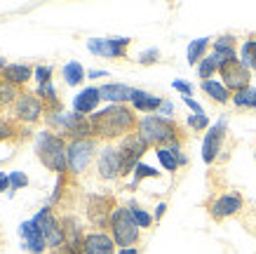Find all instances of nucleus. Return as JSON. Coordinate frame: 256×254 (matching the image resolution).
<instances>
[{
  "label": "nucleus",
  "mask_w": 256,
  "mask_h": 254,
  "mask_svg": "<svg viewBox=\"0 0 256 254\" xmlns=\"http://www.w3.org/2000/svg\"><path fill=\"white\" fill-rule=\"evenodd\" d=\"M90 120H92L96 141L116 144V141H122L124 137L136 132L141 118L136 116V111L130 104H108L106 108L92 113Z\"/></svg>",
  "instance_id": "nucleus-1"
},
{
  "label": "nucleus",
  "mask_w": 256,
  "mask_h": 254,
  "mask_svg": "<svg viewBox=\"0 0 256 254\" xmlns=\"http://www.w3.org/2000/svg\"><path fill=\"white\" fill-rule=\"evenodd\" d=\"M136 132H139L141 139L150 148L170 146V144H176V141L186 144V139H188V132L184 130L181 123L170 120V118H162V116H156V113L141 118Z\"/></svg>",
  "instance_id": "nucleus-2"
},
{
  "label": "nucleus",
  "mask_w": 256,
  "mask_h": 254,
  "mask_svg": "<svg viewBox=\"0 0 256 254\" xmlns=\"http://www.w3.org/2000/svg\"><path fill=\"white\" fill-rule=\"evenodd\" d=\"M36 153H38L40 165L50 172H54L56 177L68 174V141L54 132L40 130L36 134Z\"/></svg>",
  "instance_id": "nucleus-3"
},
{
  "label": "nucleus",
  "mask_w": 256,
  "mask_h": 254,
  "mask_svg": "<svg viewBox=\"0 0 256 254\" xmlns=\"http://www.w3.org/2000/svg\"><path fill=\"white\" fill-rule=\"evenodd\" d=\"M108 233H110V238L116 240L118 249L141 245V228L136 226V221H134V216L127 205H118V207L113 209L110 223H108Z\"/></svg>",
  "instance_id": "nucleus-4"
},
{
  "label": "nucleus",
  "mask_w": 256,
  "mask_h": 254,
  "mask_svg": "<svg viewBox=\"0 0 256 254\" xmlns=\"http://www.w3.org/2000/svg\"><path fill=\"white\" fill-rule=\"evenodd\" d=\"M99 141L96 139H73L68 141V174L82 177L99 158Z\"/></svg>",
  "instance_id": "nucleus-5"
},
{
  "label": "nucleus",
  "mask_w": 256,
  "mask_h": 254,
  "mask_svg": "<svg viewBox=\"0 0 256 254\" xmlns=\"http://www.w3.org/2000/svg\"><path fill=\"white\" fill-rule=\"evenodd\" d=\"M116 207H118V200L116 195H110V193H92V195H87L85 214H87V221L94 226V231H106L108 228L110 214H113Z\"/></svg>",
  "instance_id": "nucleus-6"
},
{
  "label": "nucleus",
  "mask_w": 256,
  "mask_h": 254,
  "mask_svg": "<svg viewBox=\"0 0 256 254\" xmlns=\"http://www.w3.org/2000/svg\"><path fill=\"white\" fill-rule=\"evenodd\" d=\"M33 221L38 223V228H40V233H42V238H45L50 252H56L59 247L66 245V233H64L62 216H56L54 209L50 207V205L42 207L40 212H36Z\"/></svg>",
  "instance_id": "nucleus-7"
},
{
  "label": "nucleus",
  "mask_w": 256,
  "mask_h": 254,
  "mask_svg": "<svg viewBox=\"0 0 256 254\" xmlns=\"http://www.w3.org/2000/svg\"><path fill=\"white\" fill-rule=\"evenodd\" d=\"M247 207V200L244 195L238 191H226L214 195L210 202H207V212L214 221H226V219H233V216H240Z\"/></svg>",
  "instance_id": "nucleus-8"
},
{
  "label": "nucleus",
  "mask_w": 256,
  "mask_h": 254,
  "mask_svg": "<svg viewBox=\"0 0 256 254\" xmlns=\"http://www.w3.org/2000/svg\"><path fill=\"white\" fill-rule=\"evenodd\" d=\"M118 151H120V160H122V179H124V177H130V174H134L136 165L150 151V146L141 139L139 132H134L130 137H124L122 141H118Z\"/></svg>",
  "instance_id": "nucleus-9"
},
{
  "label": "nucleus",
  "mask_w": 256,
  "mask_h": 254,
  "mask_svg": "<svg viewBox=\"0 0 256 254\" xmlns=\"http://www.w3.org/2000/svg\"><path fill=\"white\" fill-rule=\"evenodd\" d=\"M10 111H12V120H16L19 125H36L40 123V118L45 120V104L36 92H22Z\"/></svg>",
  "instance_id": "nucleus-10"
},
{
  "label": "nucleus",
  "mask_w": 256,
  "mask_h": 254,
  "mask_svg": "<svg viewBox=\"0 0 256 254\" xmlns=\"http://www.w3.org/2000/svg\"><path fill=\"white\" fill-rule=\"evenodd\" d=\"M226 137H228V118L221 116L202 139V160H204V165H214L221 158Z\"/></svg>",
  "instance_id": "nucleus-11"
},
{
  "label": "nucleus",
  "mask_w": 256,
  "mask_h": 254,
  "mask_svg": "<svg viewBox=\"0 0 256 254\" xmlns=\"http://www.w3.org/2000/svg\"><path fill=\"white\" fill-rule=\"evenodd\" d=\"M130 45L132 38H120V36L87 40V50L101 59H130Z\"/></svg>",
  "instance_id": "nucleus-12"
},
{
  "label": "nucleus",
  "mask_w": 256,
  "mask_h": 254,
  "mask_svg": "<svg viewBox=\"0 0 256 254\" xmlns=\"http://www.w3.org/2000/svg\"><path fill=\"white\" fill-rule=\"evenodd\" d=\"M218 78H221V83L226 85V90L230 94L244 92V90L252 87V71L240 62V57L233 59V62L224 64V66L218 69Z\"/></svg>",
  "instance_id": "nucleus-13"
},
{
  "label": "nucleus",
  "mask_w": 256,
  "mask_h": 254,
  "mask_svg": "<svg viewBox=\"0 0 256 254\" xmlns=\"http://www.w3.org/2000/svg\"><path fill=\"white\" fill-rule=\"evenodd\" d=\"M96 177L101 181H118L122 179V160L118 144H104L96 158Z\"/></svg>",
  "instance_id": "nucleus-14"
},
{
  "label": "nucleus",
  "mask_w": 256,
  "mask_h": 254,
  "mask_svg": "<svg viewBox=\"0 0 256 254\" xmlns=\"http://www.w3.org/2000/svg\"><path fill=\"white\" fill-rule=\"evenodd\" d=\"M82 254H118V245L108 231H87Z\"/></svg>",
  "instance_id": "nucleus-15"
},
{
  "label": "nucleus",
  "mask_w": 256,
  "mask_h": 254,
  "mask_svg": "<svg viewBox=\"0 0 256 254\" xmlns=\"http://www.w3.org/2000/svg\"><path fill=\"white\" fill-rule=\"evenodd\" d=\"M19 235H22V240H24V249H26V252H31V254H45L47 252V242H45V238H42V233H40L38 223L33 221V219L22 221Z\"/></svg>",
  "instance_id": "nucleus-16"
},
{
  "label": "nucleus",
  "mask_w": 256,
  "mask_h": 254,
  "mask_svg": "<svg viewBox=\"0 0 256 254\" xmlns=\"http://www.w3.org/2000/svg\"><path fill=\"white\" fill-rule=\"evenodd\" d=\"M212 54L216 57L218 69H221L224 64L238 59V36H235V33H224V36L214 38L212 40Z\"/></svg>",
  "instance_id": "nucleus-17"
},
{
  "label": "nucleus",
  "mask_w": 256,
  "mask_h": 254,
  "mask_svg": "<svg viewBox=\"0 0 256 254\" xmlns=\"http://www.w3.org/2000/svg\"><path fill=\"white\" fill-rule=\"evenodd\" d=\"M99 101H101L99 87H85V90H80V92L76 94V99H73V113L90 118L92 113H96Z\"/></svg>",
  "instance_id": "nucleus-18"
},
{
  "label": "nucleus",
  "mask_w": 256,
  "mask_h": 254,
  "mask_svg": "<svg viewBox=\"0 0 256 254\" xmlns=\"http://www.w3.org/2000/svg\"><path fill=\"white\" fill-rule=\"evenodd\" d=\"M33 73H36V69H33L31 64H8L5 69L0 71V78H2V83L22 90L24 85L33 78Z\"/></svg>",
  "instance_id": "nucleus-19"
},
{
  "label": "nucleus",
  "mask_w": 256,
  "mask_h": 254,
  "mask_svg": "<svg viewBox=\"0 0 256 254\" xmlns=\"http://www.w3.org/2000/svg\"><path fill=\"white\" fill-rule=\"evenodd\" d=\"M62 223H64V233H66V245L70 249L82 254V242H85V228L80 226L78 216L76 214H64L62 216Z\"/></svg>",
  "instance_id": "nucleus-20"
},
{
  "label": "nucleus",
  "mask_w": 256,
  "mask_h": 254,
  "mask_svg": "<svg viewBox=\"0 0 256 254\" xmlns=\"http://www.w3.org/2000/svg\"><path fill=\"white\" fill-rule=\"evenodd\" d=\"M162 97H158V94H150L146 90H134L132 94V101H130V106L136 111V113H148V116H153L160 111L162 106Z\"/></svg>",
  "instance_id": "nucleus-21"
},
{
  "label": "nucleus",
  "mask_w": 256,
  "mask_h": 254,
  "mask_svg": "<svg viewBox=\"0 0 256 254\" xmlns=\"http://www.w3.org/2000/svg\"><path fill=\"white\" fill-rule=\"evenodd\" d=\"M101 101H108V104H130L134 94V87L122 83H106L99 87Z\"/></svg>",
  "instance_id": "nucleus-22"
},
{
  "label": "nucleus",
  "mask_w": 256,
  "mask_h": 254,
  "mask_svg": "<svg viewBox=\"0 0 256 254\" xmlns=\"http://www.w3.org/2000/svg\"><path fill=\"white\" fill-rule=\"evenodd\" d=\"M202 92L207 94L214 104H218V106H226L228 101L233 99V94L226 90V85L221 83V80H204V83H200Z\"/></svg>",
  "instance_id": "nucleus-23"
},
{
  "label": "nucleus",
  "mask_w": 256,
  "mask_h": 254,
  "mask_svg": "<svg viewBox=\"0 0 256 254\" xmlns=\"http://www.w3.org/2000/svg\"><path fill=\"white\" fill-rule=\"evenodd\" d=\"M62 78L68 87H78V85L87 78V71L82 69V64L80 62H66L64 64V69H62Z\"/></svg>",
  "instance_id": "nucleus-24"
},
{
  "label": "nucleus",
  "mask_w": 256,
  "mask_h": 254,
  "mask_svg": "<svg viewBox=\"0 0 256 254\" xmlns=\"http://www.w3.org/2000/svg\"><path fill=\"white\" fill-rule=\"evenodd\" d=\"M210 45H212V38L190 40V45H188V64H190V66L200 64L202 59L210 54Z\"/></svg>",
  "instance_id": "nucleus-25"
},
{
  "label": "nucleus",
  "mask_w": 256,
  "mask_h": 254,
  "mask_svg": "<svg viewBox=\"0 0 256 254\" xmlns=\"http://www.w3.org/2000/svg\"><path fill=\"white\" fill-rule=\"evenodd\" d=\"M240 62L244 64L252 73H256V36H249L247 40H242V45H240Z\"/></svg>",
  "instance_id": "nucleus-26"
},
{
  "label": "nucleus",
  "mask_w": 256,
  "mask_h": 254,
  "mask_svg": "<svg viewBox=\"0 0 256 254\" xmlns=\"http://www.w3.org/2000/svg\"><path fill=\"white\" fill-rule=\"evenodd\" d=\"M127 207H130V212H132V216H134V221H136V226H139L141 231H150V226L156 223L153 214H148L146 209L141 207L139 202H134V200L127 202Z\"/></svg>",
  "instance_id": "nucleus-27"
},
{
  "label": "nucleus",
  "mask_w": 256,
  "mask_h": 254,
  "mask_svg": "<svg viewBox=\"0 0 256 254\" xmlns=\"http://www.w3.org/2000/svg\"><path fill=\"white\" fill-rule=\"evenodd\" d=\"M144 179H160V172H158L156 167H150V165L139 162V165H136V169H134V174H132V181L127 184V188H130V191H134V188H136Z\"/></svg>",
  "instance_id": "nucleus-28"
},
{
  "label": "nucleus",
  "mask_w": 256,
  "mask_h": 254,
  "mask_svg": "<svg viewBox=\"0 0 256 254\" xmlns=\"http://www.w3.org/2000/svg\"><path fill=\"white\" fill-rule=\"evenodd\" d=\"M235 108H240V111H256V87H249L244 92H238L233 94V99H230Z\"/></svg>",
  "instance_id": "nucleus-29"
},
{
  "label": "nucleus",
  "mask_w": 256,
  "mask_h": 254,
  "mask_svg": "<svg viewBox=\"0 0 256 254\" xmlns=\"http://www.w3.org/2000/svg\"><path fill=\"white\" fill-rule=\"evenodd\" d=\"M216 73H218V62H216V57L210 52L200 64H198V78L204 83V80H214Z\"/></svg>",
  "instance_id": "nucleus-30"
},
{
  "label": "nucleus",
  "mask_w": 256,
  "mask_h": 254,
  "mask_svg": "<svg viewBox=\"0 0 256 254\" xmlns=\"http://www.w3.org/2000/svg\"><path fill=\"white\" fill-rule=\"evenodd\" d=\"M22 134V125L12 120V118H0V144L2 141H12V139H19Z\"/></svg>",
  "instance_id": "nucleus-31"
},
{
  "label": "nucleus",
  "mask_w": 256,
  "mask_h": 254,
  "mask_svg": "<svg viewBox=\"0 0 256 254\" xmlns=\"http://www.w3.org/2000/svg\"><path fill=\"white\" fill-rule=\"evenodd\" d=\"M158 155V160H160V165H162L167 172H178L181 169V165H178V155L172 153L167 146H160V148H153Z\"/></svg>",
  "instance_id": "nucleus-32"
},
{
  "label": "nucleus",
  "mask_w": 256,
  "mask_h": 254,
  "mask_svg": "<svg viewBox=\"0 0 256 254\" xmlns=\"http://www.w3.org/2000/svg\"><path fill=\"white\" fill-rule=\"evenodd\" d=\"M186 125H188V130H193V132H207L212 127L210 125V118L204 116V113H193V116H188V120H186Z\"/></svg>",
  "instance_id": "nucleus-33"
},
{
  "label": "nucleus",
  "mask_w": 256,
  "mask_h": 254,
  "mask_svg": "<svg viewBox=\"0 0 256 254\" xmlns=\"http://www.w3.org/2000/svg\"><path fill=\"white\" fill-rule=\"evenodd\" d=\"M160 57H162V54H160L158 47H148V50H144V52L136 57V62H139L141 66H153V64L160 62Z\"/></svg>",
  "instance_id": "nucleus-34"
},
{
  "label": "nucleus",
  "mask_w": 256,
  "mask_h": 254,
  "mask_svg": "<svg viewBox=\"0 0 256 254\" xmlns=\"http://www.w3.org/2000/svg\"><path fill=\"white\" fill-rule=\"evenodd\" d=\"M10 174V191H22V188H26L28 186V177L24 174V172H8Z\"/></svg>",
  "instance_id": "nucleus-35"
},
{
  "label": "nucleus",
  "mask_w": 256,
  "mask_h": 254,
  "mask_svg": "<svg viewBox=\"0 0 256 254\" xmlns=\"http://www.w3.org/2000/svg\"><path fill=\"white\" fill-rule=\"evenodd\" d=\"M52 73H54V66H36L33 78H36L38 85H47V83H52Z\"/></svg>",
  "instance_id": "nucleus-36"
},
{
  "label": "nucleus",
  "mask_w": 256,
  "mask_h": 254,
  "mask_svg": "<svg viewBox=\"0 0 256 254\" xmlns=\"http://www.w3.org/2000/svg\"><path fill=\"white\" fill-rule=\"evenodd\" d=\"M172 87H174L176 92H181L184 97H193V85L186 83V80H174V83H172Z\"/></svg>",
  "instance_id": "nucleus-37"
},
{
  "label": "nucleus",
  "mask_w": 256,
  "mask_h": 254,
  "mask_svg": "<svg viewBox=\"0 0 256 254\" xmlns=\"http://www.w3.org/2000/svg\"><path fill=\"white\" fill-rule=\"evenodd\" d=\"M156 116H162V118H170V120H174V104H172L170 99H164L162 106H160V111H158Z\"/></svg>",
  "instance_id": "nucleus-38"
},
{
  "label": "nucleus",
  "mask_w": 256,
  "mask_h": 254,
  "mask_svg": "<svg viewBox=\"0 0 256 254\" xmlns=\"http://www.w3.org/2000/svg\"><path fill=\"white\" fill-rule=\"evenodd\" d=\"M184 104H186V106L190 108L193 113H198V116H200V113H204V108H202L200 104H198V101L193 99V97H184Z\"/></svg>",
  "instance_id": "nucleus-39"
},
{
  "label": "nucleus",
  "mask_w": 256,
  "mask_h": 254,
  "mask_svg": "<svg viewBox=\"0 0 256 254\" xmlns=\"http://www.w3.org/2000/svg\"><path fill=\"white\" fill-rule=\"evenodd\" d=\"M10 193V174L8 172H0V193Z\"/></svg>",
  "instance_id": "nucleus-40"
},
{
  "label": "nucleus",
  "mask_w": 256,
  "mask_h": 254,
  "mask_svg": "<svg viewBox=\"0 0 256 254\" xmlns=\"http://www.w3.org/2000/svg\"><path fill=\"white\" fill-rule=\"evenodd\" d=\"M164 212H167V202H160V205L156 207V212H153V219H156V223L164 216Z\"/></svg>",
  "instance_id": "nucleus-41"
},
{
  "label": "nucleus",
  "mask_w": 256,
  "mask_h": 254,
  "mask_svg": "<svg viewBox=\"0 0 256 254\" xmlns=\"http://www.w3.org/2000/svg\"><path fill=\"white\" fill-rule=\"evenodd\" d=\"M87 78H92V80H96V78H108V71H87Z\"/></svg>",
  "instance_id": "nucleus-42"
},
{
  "label": "nucleus",
  "mask_w": 256,
  "mask_h": 254,
  "mask_svg": "<svg viewBox=\"0 0 256 254\" xmlns=\"http://www.w3.org/2000/svg\"><path fill=\"white\" fill-rule=\"evenodd\" d=\"M118 254H141V247H122L118 249Z\"/></svg>",
  "instance_id": "nucleus-43"
},
{
  "label": "nucleus",
  "mask_w": 256,
  "mask_h": 254,
  "mask_svg": "<svg viewBox=\"0 0 256 254\" xmlns=\"http://www.w3.org/2000/svg\"><path fill=\"white\" fill-rule=\"evenodd\" d=\"M52 254H80V252H76V249H70L68 245H64V247H59L56 252H52Z\"/></svg>",
  "instance_id": "nucleus-44"
},
{
  "label": "nucleus",
  "mask_w": 256,
  "mask_h": 254,
  "mask_svg": "<svg viewBox=\"0 0 256 254\" xmlns=\"http://www.w3.org/2000/svg\"><path fill=\"white\" fill-rule=\"evenodd\" d=\"M5 66H8V64H5V59H2V57H0V71L5 69Z\"/></svg>",
  "instance_id": "nucleus-45"
},
{
  "label": "nucleus",
  "mask_w": 256,
  "mask_h": 254,
  "mask_svg": "<svg viewBox=\"0 0 256 254\" xmlns=\"http://www.w3.org/2000/svg\"><path fill=\"white\" fill-rule=\"evenodd\" d=\"M0 90H2V78H0Z\"/></svg>",
  "instance_id": "nucleus-46"
},
{
  "label": "nucleus",
  "mask_w": 256,
  "mask_h": 254,
  "mask_svg": "<svg viewBox=\"0 0 256 254\" xmlns=\"http://www.w3.org/2000/svg\"><path fill=\"white\" fill-rule=\"evenodd\" d=\"M254 158H256V151H254Z\"/></svg>",
  "instance_id": "nucleus-47"
}]
</instances>
